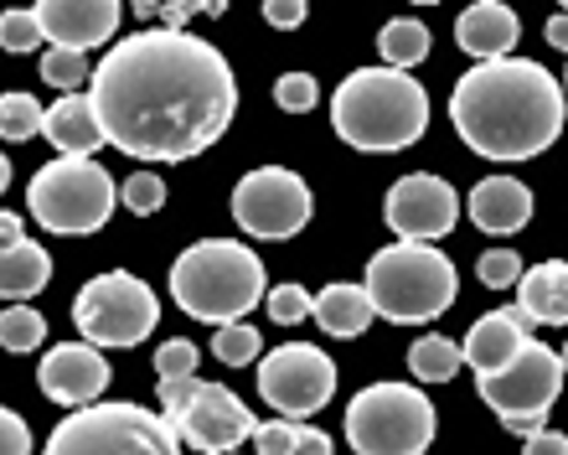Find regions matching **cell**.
Instances as JSON below:
<instances>
[{
	"label": "cell",
	"mask_w": 568,
	"mask_h": 455,
	"mask_svg": "<svg viewBox=\"0 0 568 455\" xmlns=\"http://www.w3.org/2000/svg\"><path fill=\"white\" fill-rule=\"evenodd\" d=\"M89 104L104 145L130 161H192L239 114L233 62L192 31H130L93 68Z\"/></svg>",
	"instance_id": "obj_1"
},
{
	"label": "cell",
	"mask_w": 568,
	"mask_h": 455,
	"mask_svg": "<svg viewBox=\"0 0 568 455\" xmlns=\"http://www.w3.org/2000/svg\"><path fill=\"white\" fill-rule=\"evenodd\" d=\"M568 89L542 62H476L449 93L455 135L486 161H532L564 135Z\"/></svg>",
	"instance_id": "obj_2"
},
{
	"label": "cell",
	"mask_w": 568,
	"mask_h": 455,
	"mask_svg": "<svg viewBox=\"0 0 568 455\" xmlns=\"http://www.w3.org/2000/svg\"><path fill=\"white\" fill-rule=\"evenodd\" d=\"M331 130L367 155L408 151L429 130V93L398 68H357L331 93Z\"/></svg>",
	"instance_id": "obj_3"
},
{
	"label": "cell",
	"mask_w": 568,
	"mask_h": 455,
	"mask_svg": "<svg viewBox=\"0 0 568 455\" xmlns=\"http://www.w3.org/2000/svg\"><path fill=\"white\" fill-rule=\"evenodd\" d=\"M171 295L192 321L207 326H233L254 311L258 301H270V280L264 264L248 243L239 239H196L186 254L171 264Z\"/></svg>",
	"instance_id": "obj_4"
},
{
	"label": "cell",
	"mask_w": 568,
	"mask_h": 455,
	"mask_svg": "<svg viewBox=\"0 0 568 455\" xmlns=\"http://www.w3.org/2000/svg\"><path fill=\"white\" fill-rule=\"evenodd\" d=\"M367 295H373L377 316L393 326H424V321L445 316L455 301L460 274L439 254L434 243H388L367 259Z\"/></svg>",
	"instance_id": "obj_5"
},
{
	"label": "cell",
	"mask_w": 568,
	"mask_h": 455,
	"mask_svg": "<svg viewBox=\"0 0 568 455\" xmlns=\"http://www.w3.org/2000/svg\"><path fill=\"white\" fill-rule=\"evenodd\" d=\"M181 429L145 404H93L52 425L42 455H181Z\"/></svg>",
	"instance_id": "obj_6"
},
{
	"label": "cell",
	"mask_w": 568,
	"mask_h": 455,
	"mask_svg": "<svg viewBox=\"0 0 568 455\" xmlns=\"http://www.w3.org/2000/svg\"><path fill=\"white\" fill-rule=\"evenodd\" d=\"M120 202V186L99 161H83V155H52L27 186V208L31 218L62 239H83V233H99Z\"/></svg>",
	"instance_id": "obj_7"
},
{
	"label": "cell",
	"mask_w": 568,
	"mask_h": 455,
	"mask_svg": "<svg viewBox=\"0 0 568 455\" xmlns=\"http://www.w3.org/2000/svg\"><path fill=\"white\" fill-rule=\"evenodd\" d=\"M434 404L419 383H367L346 404V445L357 455H424L434 445Z\"/></svg>",
	"instance_id": "obj_8"
},
{
	"label": "cell",
	"mask_w": 568,
	"mask_h": 455,
	"mask_svg": "<svg viewBox=\"0 0 568 455\" xmlns=\"http://www.w3.org/2000/svg\"><path fill=\"white\" fill-rule=\"evenodd\" d=\"M564 378H568L564 357H558L548 342H527L507 367H496V373H486V378H476V383H480L486 410H491L511 435H538V429H548L542 419H548V410H554L558 394H564Z\"/></svg>",
	"instance_id": "obj_9"
},
{
	"label": "cell",
	"mask_w": 568,
	"mask_h": 455,
	"mask_svg": "<svg viewBox=\"0 0 568 455\" xmlns=\"http://www.w3.org/2000/svg\"><path fill=\"white\" fill-rule=\"evenodd\" d=\"M155 321H161V301L130 270L93 274L73 295V326L93 347H135L155 332Z\"/></svg>",
	"instance_id": "obj_10"
},
{
	"label": "cell",
	"mask_w": 568,
	"mask_h": 455,
	"mask_svg": "<svg viewBox=\"0 0 568 455\" xmlns=\"http://www.w3.org/2000/svg\"><path fill=\"white\" fill-rule=\"evenodd\" d=\"M161 388V414L181 429V441L202 455H239L243 441H254V414L233 388L202 378L155 383Z\"/></svg>",
	"instance_id": "obj_11"
},
{
	"label": "cell",
	"mask_w": 568,
	"mask_h": 455,
	"mask_svg": "<svg viewBox=\"0 0 568 455\" xmlns=\"http://www.w3.org/2000/svg\"><path fill=\"white\" fill-rule=\"evenodd\" d=\"M311 208L315 198L305 186V176L284 166H258L233 186V223L248 239H264V243L295 239L300 228L311 223Z\"/></svg>",
	"instance_id": "obj_12"
},
{
	"label": "cell",
	"mask_w": 568,
	"mask_h": 455,
	"mask_svg": "<svg viewBox=\"0 0 568 455\" xmlns=\"http://www.w3.org/2000/svg\"><path fill=\"white\" fill-rule=\"evenodd\" d=\"M336 394V363L311 342H284L258 363V398L280 419H311Z\"/></svg>",
	"instance_id": "obj_13"
},
{
	"label": "cell",
	"mask_w": 568,
	"mask_h": 455,
	"mask_svg": "<svg viewBox=\"0 0 568 455\" xmlns=\"http://www.w3.org/2000/svg\"><path fill=\"white\" fill-rule=\"evenodd\" d=\"M388 228L398 233V243H434L445 239L455 218H460V198L445 176H429V171H414V176H398L388 186Z\"/></svg>",
	"instance_id": "obj_14"
},
{
	"label": "cell",
	"mask_w": 568,
	"mask_h": 455,
	"mask_svg": "<svg viewBox=\"0 0 568 455\" xmlns=\"http://www.w3.org/2000/svg\"><path fill=\"white\" fill-rule=\"evenodd\" d=\"M109 363H104V347H93V342H58V347L47 352L42 363H37V383H42V394L62 410H93L99 394L109 388Z\"/></svg>",
	"instance_id": "obj_15"
},
{
	"label": "cell",
	"mask_w": 568,
	"mask_h": 455,
	"mask_svg": "<svg viewBox=\"0 0 568 455\" xmlns=\"http://www.w3.org/2000/svg\"><path fill=\"white\" fill-rule=\"evenodd\" d=\"M120 16H124L120 0H42L37 6V21H42L47 42L68 47V52L104 47L120 31Z\"/></svg>",
	"instance_id": "obj_16"
},
{
	"label": "cell",
	"mask_w": 568,
	"mask_h": 455,
	"mask_svg": "<svg viewBox=\"0 0 568 455\" xmlns=\"http://www.w3.org/2000/svg\"><path fill=\"white\" fill-rule=\"evenodd\" d=\"M527 342H538V336H532V321H527L523 311H507V305H501V311H486V316L465 332V363L476 367V378H486L496 367H507Z\"/></svg>",
	"instance_id": "obj_17"
},
{
	"label": "cell",
	"mask_w": 568,
	"mask_h": 455,
	"mask_svg": "<svg viewBox=\"0 0 568 455\" xmlns=\"http://www.w3.org/2000/svg\"><path fill=\"white\" fill-rule=\"evenodd\" d=\"M517 37H523V21H517V11L501 6V0H476V6H465V16L455 21L460 52H470V58H480V62L511 58Z\"/></svg>",
	"instance_id": "obj_18"
},
{
	"label": "cell",
	"mask_w": 568,
	"mask_h": 455,
	"mask_svg": "<svg viewBox=\"0 0 568 455\" xmlns=\"http://www.w3.org/2000/svg\"><path fill=\"white\" fill-rule=\"evenodd\" d=\"M470 223L480 228V233H517V228H527V218H532V192H527V182H517V176H486V182L470 186Z\"/></svg>",
	"instance_id": "obj_19"
},
{
	"label": "cell",
	"mask_w": 568,
	"mask_h": 455,
	"mask_svg": "<svg viewBox=\"0 0 568 455\" xmlns=\"http://www.w3.org/2000/svg\"><path fill=\"white\" fill-rule=\"evenodd\" d=\"M517 311L532 326H568V259H542L523 274Z\"/></svg>",
	"instance_id": "obj_20"
},
{
	"label": "cell",
	"mask_w": 568,
	"mask_h": 455,
	"mask_svg": "<svg viewBox=\"0 0 568 455\" xmlns=\"http://www.w3.org/2000/svg\"><path fill=\"white\" fill-rule=\"evenodd\" d=\"M58 155H83L93 161V151L104 145V130H99V114H93L89 93H62L58 104L47 109V130H42Z\"/></svg>",
	"instance_id": "obj_21"
},
{
	"label": "cell",
	"mask_w": 568,
	"mask_h": 455,
	"mask_svg": "<svg viewBox=\"0 0 568 455\" xmlns=\"http://www.w3.org/2000/svg\"><path fill=\"white\" fill-rule=\"evenodd\" d=\"M377 305L373 295H367V285H346V280H336V285H326L321 295H315V326L326 336H342V342H352V336H362L367 326H373Z\"/></svg>",
	"instance_id": "obj_22"
},
{
	"label": "cell",
	"mask_w": 568,
	"mask_h": 455,
	"mask_svg": "<svg viewBox=\"0 0 568 455\" xmlns=\"http://www.w3.org/2000/svg\"><path fill=\"white\" fill-rule=\"evenodd\" d=\"M52 280V254H47L42 243L31 239H16L0 249V295L6 301H27V295H37V290Z\"/></svg>",
	"instance_id": "obj_23"
},
{
	"label": "cell",
	"mask_w": 568,
	"mask_h": 455,
	"mask_svg": "<svg viewBox=\"0 0 568 455\" xmlns=\"http://www.w3.org/2000/svg\"><path fill=\"white\" fill-rule=\"evenodd\" d=\"M429 27H424L419 16H393L388 27L377 31V52H383V68H398V73H408L414 62L429 58Z\"/></svg>",
	"instance_id": "obj_24"
},
{
	"label": "cell",
	"mask_w": 568,
	"mask_h": 455,
	"mask_svg": "<svg viewBox=\"0 0 568 455\" xmlns=\"http://www.w3.org/2000/svg\"><path fill=\"white\" fill-rule=\"evenodd\" d=\"M254 455H331V435L295 419H264L254 429Z\"/></svg>",
	"instance_id": "obj_25"
},
{
	"label": "cell",
	"mask_w": 568,
	"mask_h": 455,
	"mask_svg": "<svg viewBox=\"0 0 568 455\" xmlns=\"http://www.w3.org/2000/svg\"><path fill=\"white\" fill-rule=\"evenodd\" d=\"M460 363H465V347L449 342V336H419L408 347V373L419 383H449L460 373Z\"/></svg>",
	"instance_id": "obj_26"
},
{
	"label": "cell",
	"mask_w": 568,
	"mask_h": 455,
	"mask_svg": "<svg viewBox=\"0 0 568 455\" xmlns=\"http://www.w3.org/2000/svg\"><path fill=\"white\" fill-rule=\"evenodd\" d=\"M258 347H264V336H258V326H248V321L217 326V336H212V357H217L223 367H248V363H258Z\"/></svg>",
	"instance_id": "obj_27"
},
{
	"label": "cell",
	"mask_w": 568,
	"mask_h": 455,
	"mask_svg": "<svg viewBox=\"0 0 568 455\" xmlns=\"http://www.w3.org/2000/svg\"><path fill=\"white\" fill-rule=\"evenodd\" d=\"M47 130V109L31 93H6L0 99V135L6 140H31Z\"/></svg>",
	"instance_id": "obj_28"
},
{
	"label": "cell",
	"mask_w": 568,
	"mask_h": 455,
	"mask_svg": "<svg viewBox=\"0 0 568 455\" xmlns=\"http://www.w3.org/2000/svg\"><path fill=\"white\" fill-rule=\"evenodd\" d=\"M47 336V321L42 311H31V305H6V316H0V347L6 352H37Z\"/></svg>",
	"instance_id": "obj_29"
},
{
	"label": "cell",
	"mask_w": 568,
	"mask_h": 455,
	"mask_svg": "<svg viewBox=\"0 0 568 455\" xmlns=\"http://www.w3.org/2000/svg\"><path fill=\"white\" fill-rule=\"evenodd\" d=\"M89 78V58L83 52H68V47H47L42 52V83L62 93H78Z\"/></svg>",
	"instance_id": "obj_30"
},
{
	"label": "cell",
	"mask_w": 568,
	"mask_h": 455,
	"mask_svg": "<svg viewBox=\"0 0 568 455\" xmlns=\"http://www.w3.org/2000/svg\"><path fill=\"white\" fill-rule=\"evenodd\" d=\"M196 363H202V352L186 342V336H171L155 347V383H176V378H196Z\"/></svg>",
	"instance_id": "obj_31"
},
{
	"label": "cell",
	"mask_w": 568,
	"mask_h": 455,
	"mask_svg": "<svg viewBox=\"0 0 568 455\" xmlns=\"http://www.w3.org/2000/svg\"><path fill=\"white\" fill-rule=\"evenodd\" d=\"M120 202H124V208H130L135 218L161 213V202H165V182L155 176V171H130V182L120 186Z\"/></svg>",
	"instance_id": "obj_32"
},
{
	"label": "cell",
	"mask_w": 568,
	"mask_h": 455,
	"mask_svg": "<svg viewBox=\"0 0 568 455\" xmlns=\"http://www.w3.org/2000/svg\"><path fill=\"white\" fill-rule=\"evenodd\" d=\"M264 305H270V321H274V326H295V321L315 316V295L305 285H274Z\"/></svg>",
	"instance_id": "obj_33"
},
{
	"label": "cell",
	"mask_w": 568,
	"mask_h": 455,
	"mask_svg": "<svg viewBox=\"0 0 568 455\" xmlns=\"http://www.w3.org/2000/svg\"><path fill=\"white\" fill-rule=\"evenodd\" d=\"M47 31L42 21H37V6L31 11H6V21H0V47L6 52H31V47H42Z\"/></svg>",
	"instance_id": "obj_34"
},
{
	"label": "cell",
	"mask_w": 568,
	"mask_h": 455,
	"mask_svg": "<svg viewBox=\"0 0 568 455\" xmlns=\"http://www.w3.org/2000/svg\"><path fill=\"white\" fill-rule=\"evenodd\" d=\"M476 274H480V285L486 290H507V285H523V259L511 254V249H486L480 254V264H476Z\"/></svg>",
	"instance_id": "obj_35"
},
{
	"label": "cell",
	"mask_w": 568,
	"mask_h": 455,
	"mask_svg": "<svg viewBox=\"0 0 568 455\" xmlns=\"http://www.w3.org/2000/svg\"><path fill=\"white\" fill-rule=\"evenodd\" d=\"M315 78L311 73H280L274 78V104L284 109V114H305V109H315Z\"/></svg>",
	"instance_id": "obj_36"
},
{
	"label": "cell",
	"mask_w": 568,
	"mask_h": 455,
	"mask_svg": "<svg viewBox=\"0 0 568 455\" xmlns=\"http://www.w3.org/2000/svg\"><path fill=\"white\" fill-rule=\"evenodd\" d=\"M0 455H31V425L16 410H0Z\"/></svg>",
	"instance_id": "obj_37"
},
{
	"label": "cell",
	"mask_w": 568,
	"mask_h": 455,
	"mask_svg": "<svg viewBox=\"0 0 568 455\" xmlns=\"http://www.w3.org/2000/svg\"><path fill=\"white\" fill-rule=\"evenodd\" d=\"M305 6H300V0H270V6H264V21H270L274 31H295V27H305Z\"/></svg>",
	"instance_id": "obj_38"
},
{
	"label": "cell",
	"mask_w": 568,
	"mask_h": 455,
	"mask_svg": "<svg viewBox=\"0 0 568 455\" xmlns=\"http://www.w3.org/2000/svg\"><path fill=\"white\" fill-rule=\"evenodd\" d=\"M523 455H568V435H558V429H538V435H527Z\"/></svg>",
	"instance_id": "obj_39"
},
{
	"label": "cell",
	"mask_w": 568,
	"mask_h": 455,
	"mask_svg": "<svg viewBox=\"0 0 568 455\" xmlns=\"http://www.w3.org/2000/svg\"><path fill=\"white\" fill-rule=\"evenodd\" d=\"M542 37H548V47L568 52V6H564L558 16H548V27H542Z\"/></svg>",
	"instance_id": "obj_40"
},
{
	"label": "cell",
	"mask_w": 568,
	"mask_h": 455,
	"mask_svg": "<svg viewBox=\"0 0 568 455\" xmlns=\"http://www.w3.org/2000/svg\"><path fill=\"white\" fill-rule=\"evenodd\" d=\"M0 239H6V243L27 239V233H21V218H16V213H0Z\"/></svg>",
	"instance_id": "obj_41"
},
{
	"label": "cell",
	"mask_w": 568,
	"mask_h": 455,
	"mask_svg": "<svg viewBox=\"0 0 568 455\" xmlns=\"http://www.w3.org/2000/svg\"><path fill=\"white\" fill-rule=\"evenodd\" d=\"M135 16L140 21H161V6L155 0H135Z\"/></svg>",
	"instance_id": "obj_42"
},
{
	"label": "cell",
	"mask_w": 568,
	"mask_h": 455,
	"mask_svg": "<svg viewBox=\"0 0 568 455\" xmlns=\"http://www.w3.org/2000/svg\"><path fill=\"white\" fill-rule=\"evenodd\" d=\"M558 357H564V367H568V342H564V352H558Z\"/></svg>",
	"instance_id": "obj_43"
},
{
	"label": "cell",
	"mask_w": 568,
	"mask_h": 455,
	"mask_svg": "<svg viewBox=\"0 0 568 455\" xmlns=\"http://www.w3.org/2000/svg\"><path fill=\"white\" fill-rule=\"evenodd\" d=\"M564 89H568V73H564Z\"/></svg>",
	"instance_id": "obj_44"
},
{
	"label": "cell",
	"mask_w": 568,
	"mask_h": 455,
	"mask_svg": "<svg viewBox=\"0 0 568 455\" xmlns=\"http://www.w3.org/2000/svg\"><path fill=\"white\" fill-rule=\"evenodd\" d=\"M239 455H243V451H239Z\"/></svg>",
	"instance_id": "obj_45"
}]
</instances>
